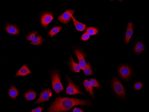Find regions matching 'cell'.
<instances>
[{
    "instance_id": "1",
    "label": "cell",
    "mask_w": 149,
    "mask_h": 112,
    "mask_svg": "<svg viewBox=\"0 0 149 112\" xmlns=\"http://www.w3.org/2000/svg\"><path fill=\"white\" fill-rule=\"evenodd\" d=\"M79 105L91 106L92 104L89 100L59 97L57 98L55 101L51 104L48 112H67L70 111L73 106Z\"/></svg>"
},
{
    "instance_id": "2",
    "label": "cell",
    "mask_w": 149,
    "mask_h": 112,
    "mask_svg": "<svg viewBox=\"0 0 149 112\" xmlns=\"http://www.w3.org/2000/svg\"><path fill=\"white\" fill-rule=\"evenodd\" d=\"M112 84L116 94L119 98L125 99L126 98V91L119 80L116 77H113L112 80Z\"/></svg>"
},
{
    "instance_id": "3",
    "label": "cell",
    "mask_w": 149,
    "mask_h": 112,
    "mask_svg": "<svg viewBox=\"0 0 149 112\" xmlns=\"http://www.w3.org/2000/svg\"><path fill=\"white\" fill-rule=\"evenodd\" d=\"M50 77L52 81V88L56 93L61 92L63 89L61 81L60 76L57 70H53L50 72Z\"/></svg>"
},
{
    "instance_id": "4",
    "label": "cell",
    "mask_w": 149,
    "mask_h": 112,
    "mask_svg": "<svg viewBox=\"0 0 149 112\" xmlns=\"http://www.w3.org/2000/svg\"><path fill=\"white\" fill-rule=\"evenodd\" d=\"M118 72L120 77L125 80L130 79L133 74L131 68L127 65H121L119 66L118 69Z\"/></svg>"
},
{
    "instance_id": "5",
    "label": "cell",
    "mask_w": 149,
    "mask_h": 112,
    "mask_svg": "<svg viewBox=\"0 0 149 112\" xmlns=\"http://www.w3.org/2000/svg\"><path fill=\"white\" fill-rule=\"evenodd\" d=\"M54 13L52 12L45 11L43 12L40 15V22L43 27L47 28L49 24L52 22L53 19Z\"/></svg>"
},
{
    "instance_id": "6",
    "label": "cell",
    "mask_w": 149,
    "mask_h": 112,
    "mask_svg": "<svg viewBox=\"0 0 149 112\" xmlns=\"http://www.w3.org/2000/svg\"><path fill=\"white\" fill-rule=\"evenodd\" d=\"M66 77L68 81V86L66 90V93L71 95L77 94H83L79 88L74 84L71 79L67 76Z\"/></svg>"
},
{
    "instance_id": "7",
    "label": "cell",
    "mask_w": 149,
    "mask_h": 112,
    "mask_svg": "<svg viewBox=\"0 0 149 112\" xmlns=\"http://www.w3.org/2000/svg\"><path fill=\"white\" fill-rule=\"evenodd\" d=\"M74 12L75 11L74 10H70V9L67 10L62 14L58 17V20L61 23L68 24L70 21Z\"/></svg>"
},
{
    "instance_id": "8",
    "label": "cell",
    "mask_w": 149,
    "mask_h": 112,
    "mask_svg": "<svg viewBox=\"0 0 149 112\" xmlns=\"http://www.w3.org/2000/svg\"><path fill=\"white\" fill-rule=\"evenodd\" d=\"M74 53L79 60V64L82 70H84L86 67V63L85 59V54L82 50L79 48H75L74 49Z\"/></svg>"
},
{
    "instance_id": "9",
    "label": "cell",
    "mask_w": 149,
    "mask_h": 112,
    "mask_svg": "<svg viewBox=\"0 0 149 112\" xmlns=\"http://www.w3.org/2000/svg\"><path fill=\"white\" fill-rule=\"evenodd\" d=\"M52 95V93L50 89H47L43 90L41 92L40 97L36 102V104H39L46 101H49L50 97Z\"/></svg>"
},
{
    "instance_id": "10",
    "label": "cell",
    "mask_w": 149,
    "mask_h": 112,
    "mask_svg": "<svg viewBox=\"0 0 149 112\" xmlns=\"http://www.w3.org/2000/svg\"><path fill=\"white\" fill-rule=\"evenodd\" d=\"M5 30L8 33L15 35H19L20 32V29L17 26L13 24H6L5 26Z\"/></svg>"
},
{
    "instance_id": "11",
    "label": "cell",
    "mask_w": 149,
    "mask_h": 112,
    "mask_svg": "<svg viewBox=\"0 0 149 112\" xmlns=\"http://www.w3.org/2000/svg\"><path fill=\"white\" fill-rule=\"evenodd\" d=\"M133 32H134L133 24L132 23L130 22L127 27L125 37V43L126 44H128L129 42L130 38L132 37Z\"/></svg>"
},
{
    "instance_id": "12",
    "label": "cell",
    "mask_w": 149,
    "mask_h": 112,
    "mask_svg": "<svg viewBox=\"0 0 149 112\" xmlns=\"http://www.w3.org/2000/svg\"><path fill=\"white\" fill-rule=\"evenodd\" d=\"M31 71L28 68L27 65H24L19 70L15 76L17 77H24V76H27L29 74H31Z\"/></svg>"
},
{
    "instance_id": "13",
    "label": "cell",
    "mask_w": 149,
    "mask_h": 112,
    "mask_svg": "<svg viewBox=\"0 0 149 112\" xmlns=\"http://www.w3.org/2000/svg\"><path fill=\"white\" fill-rule=\"evenodd\" d=\"M69 65L71 70H72L73 72L78 73L80 71L81 68L79 64L74 62V59L72 56L70 58Z\"/></svg>"
},
{
    "instance_id": "14",
    "label": "cell",
    "mask_w": 149,
    "mask_h": 112,
    "mask_svg": "<svg viewBox=\"0 0 149 112\" xmlns=\"http://www.w3.org/2000/svg\"><path fill=\"white\" fill-rule=\"evenodd\" d=\"M83 84L86 91L89 93V94L92 96L93 99H95V96L93 91V86H92L90 81L87 79L85 80L84 81Z\"/></svg>"
},
{
    "instance_id": "15",
    "label": "cell",
    "mask_w": 149,
    "mask_h": 112,
    "mask_svg": "<svg viewBox=\"0 0 149 112\" xmlns=\"http://www.w3.org/2000/svg\"><path fill=\"white\" fill-rule=\"evenodd\" d=\"M145 49V46L141 41H139L135 45L134 47V52L137 54H141L143 53Z\"/></svg>"
},
{
    "instance_id": "16",
    "label": "cell",
    "mask_w": 149,
    "mask_h": 112,
    "mask_svg": "<svg viewBox=\"0 0 149 112\" xmlns=\"http://www.w3.org/2000/svg\"><path fill=\"white\" fill-rule=\"evenodd\" d=\"M8 93L11 98L13 99H15L19 94V92L15 86L12 85L9 89Z\"/></svg>"
},
{
    "instance_id": "17",
    "label": "cell",
    "mask_w": 149,
    "mask_h": 112,
    "mask_svg": "<svg viewBox=\"0 0 149 112\" xmlns=\"http://www.w3.org/2000/svg\"><path fill=\"white\" fill-rule=\"evenodd\" d=\"M37 93L33 90H29L24 94V96L27 101H32L34 100L36 97Z\"/></svg>"
},
{
    "instance_id": "18",
    "label": "cell",
    "mask_w": 149,
    "mask_h": 112,
    "mask_svg": "<svg viewBox=\"0 0 149 112\" xmlns=\"http://www.w3.org/2000/svg\"><path fill=\"white\" fill-rule=\"evenodd\" d=\"M72 18L73 20V22H74V26L76 27V29L79 31H84L86 28V25L76 20L73 16L72 17Z\"/></svg>"
},
{
    "instance_id": "19",
    "label": "cell",
    "mask_w": 149,
    "mask_h": 112,
    "mask_svg": "<svg viewBox=\"0 0 149 112\" xmlns=\"http://www.w3.org/2000/svg\"><path fill=\"white\" fill-rule=\"evenodd\" d=\"M44 38L41 36H38L36 37V38L32 41L30 43L31 45H40L43 44L44 42Z\"/></svg>"
},
{
    "instance_id": "20",
    "label": "cell",
    "mask_w": 149,
    "mask_h": 112,
    "mask_svg": "<svg viewBox=\"0 0 149 112\" xmlns=\"http://www.w3.org/2000/svg\"><path fill=\"white\" fill-rule=\"evenodd\" d=\"M85 33H88L89 35H94L97 34L98 33V30L95 27L91 26V27H88L87 28Z\"/></svg>"
},
{
    "instance_id": "21",
    "label": "cell",
    "mask_w": 149,
    "mask_h": 112,
    "mask_svg": "<svg viewBox=\"0 0 149 112\" xmlns=\"http://www.w3.org/2000/svg\"><path fill=\"white\" fill-rule=\"evenodd\" d=\"M84 74L86 76H91L93 75V69L90 63L86 64V67L84 70Z\"/></svg>"
},
{
    "instance_id": "22",
    "label": "cell",
    "mask_w": 149,
    "mask_h": 112,
    "mask_svg": "<svg viewBox=\"0 0 149 112\" xmlns=\"http://www.w3.org/2000/svg\"><path fill=\"white\" fill-rule=\"evenodd\" d=\"M61 29H62V27L61 26L54 27L49 31V35L51 37H53L54 35H56L58 33H59L61 30Z\"/></svg>"
},
{
    "instance_id": "23",
    "label": "cell",
    "mask_w": 149,
    "mask_h": 112,
    "mask_svg": "<svg viewBox=\"0 0 149 112\" xmlns=\"http://www.w3.org/2000/svg\"><path fill=\"white\" fill-rule=\"evenodd\" d=\"M37 34V32L36 31L31 32L26 35V39L28 41H33L36 38Z\"/></svg>"
},
{
    "instance_id": "24",
    "label": "cell",
    "mask_w": 149,
    "mask_h": 112,
    "mask_svg": "<svg viewBox=\"0 0 149 112\" xmlns=\"http://www.w3.org/2000/svg\"><path fill=\"white\" fill-rule=\"evenodd\" d=\"M90 82H91V84L93 87H95V88L98 89H101L102 88L100 83L97 82V81L95 79H91Z\"/></svg>"
},
{
    "instance_id": "25",
    "label": "cell",
    "mask_w": 149,
    "mask_h": 112,
    "mask_svg": "<svg viewBox=\"0 0 149 112\" xmlns=\"http://www.w3.org/2000/svg\"><path fill=\"white\" fill-rule=\"evenodd\" d=\"M143 87V83L141 82L140 81H138V82L134 84V85H133V88H134L135 90H140L141 89H142Z\"/></svg>"
},
{
    "instance_id": "26",
    "label": "cell",
    "mask_w": 149,
    "mask_h": 112,
    "mask_svg": "<svg viewBox=\"0 0 149 112\" xmlns=\"http://www.w3.org/2000/svg\"><path fill=\"white\" fill-rule=\"evenodd\" d=\"M90 38V35H89L88 33H85L84 34L82 35L81 38V40L83 41H86L87 40H89Z\"/></svg>"
},
{
    "instance_id": "27",
    "label": "cell",
    "mask_w": 149,
    "mask_h": 112,
    "mask_svg": "<svg viewBox=\"0 0 149 112\" xmlns=\"http://www.w3.org/2000/svg\"><path fill=\"white\" fill-rule=\"evenodd\" d=\"M43 107H38L37 108H36V109H33L32 110L31 112H40L42 111L43 110Z\"/></svg>"
},
{
    "instance_id": "28",
    "label": "cell",
    "mask_w": 149,
    "mask_h": 112,
    "mask_svg": "<svg viewBox=\"0 0 149 112\" xmlns=\"http://www.w3.org/2000/svg\"><path fill=\"white\" fill-rule=\"evenodd\" d=\"M72 112H83V111L82 110H81V109H79V108H75L74 109H73V111H72Z\"/></svg>"
}]
</instances>
